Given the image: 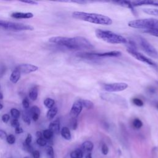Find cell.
I'll use <instances>...</instances> for the list:
<instances>
[{
    "label": "cell",
    "mask_w": 158,
    "mask_h": 158,
    "mask_svg": "<svg viewBox=\"0 0 158 158\" xmlns=\"http://www.w3.org/2000/svg\"><path fill=\"white\" fill-rule=\"evenodd\" d=\"M52 43L63 46L70 49H91L94 47L91 43L83 36L73 38L64 36H53L49 39Z\"/></svg>",
    "instance_id": "6da1fadb"
},
{
    "label": "cell",
    "mask_w": 158,
    "mask_h": 158,
    "mask_svg": "<svg viewBox=\"0 0 158 158\" xmlns=\"http://www.w3.org/2000/svg\"><path fill=\"white\" fill-rule=\"evenodd\" d=\"M72 17L80 20L99 25H109L112 23V20L110 17L97 13L75 11L72 13Z\"/></svg>",
    "instance_id": "7a4b0ae2"
},
{
    "label": "cell",
    "mask_w": 158,
    "mask_h": 158,
    "mask_svg": "<svg viewBox=\"0 0 158 158\" xmlns=\"http://www.w3.org/2000/svg\"><path fill=\"white\" fill-rule=\"evenodd\" d=\"M95 34L99 39L110 44H127V40L123 36L109 30L96 29Z\"/></svg>",
    "instance_id": "3957f363"
},
{
    "label": "cell",
    "mask_w": 158,
    "mask_h": 158,
    "mask_svg": "<svg viewBox=\"0 0 158 158\" xmlns=\"http://www.w3.org/2000/svg\"><path fill=\"white\" fill-rule=\"evenodd\" d=\"M130 27L145 30H158V19L153 18L131 20L128 23Z\"/></svg>",
    "instance_id": "277c9868"
},
{
    "label": "cell",
    "mask_w": 158,
    "mask_h": 158,
    "mask_svg": "<svg viewBox=\"0 0 158 158\" xmlns=\"http://www.w3.org/2000/svg\"><path fill=\"white\" fill-rule=\"evenodd\" d=\"M135 38L138 44L144 52L151 57L158 59V51L146 39L141 36H136Z\"/></svg>",
    "instance_id": "5b68a950"
},
{
    "label": "cell",
    "mask_w": 158,
    "mask_h": 158,
    "mask_svg": "<svg viewBox=\"0 0 158 158\" xmlns=\"http://www.w3.org/2000/svg\"><path fill=\"white\" fill-rule=\"evenodd\" d=\"M0 27L12 31H25L34 30L33 27L30 25H26L21 23L12 22L2 20H0Z\"/></svg>",
    "instance_id": "8992f818"
},
{
    "label": "cell",
    "mask_w": 158,
    "mask_h": 158,
    "mask_svg": "<svg viewBox=\"0 0 158 158\" xmlns=\"http://www.w3.org/2000/svg\"><path fill=\"white\" fill-rule=\"evenodd\" d=\"M99 96L103 100L115 104H117L122 107H128L127 101L123 98L117 94L109 93H101L99 94Z\"/></svg>",
    "instance_id": "52a82bcc"
},
{
    "label": "cell",
    "mask_w": 158,
    "mask_h": 158,
    "mask_svg": "<svg viewBox=\"0 0 158 158\" xmlns=\"http://www.w3.org/2000/svg\"><path fill=\"white\" fill-rule=\"evenodd\" d=\"M128 85L126 83L118 82V83H112L104 84L102 86L103 89L107 93L113 92H120L125 90L128 88Z\"/></svg>",
    "instance_id": "ba28073f"
},
{
    "label": "cell",
    "mask_w": 158,
    "mask_h": 158,
    "mask_svg": "<svg viewBox=\"0 0 158 158\" xmlns=\"http://www.w3.org/2000/svg\"><path fill=\"white\" fill-rule=\"evenodd\" d=\"M127 50V52L130 55H131L133 57H135L137 60H138L141 62H143L145 64H147L149 65H155V64L151 59H150L149 58L144 56L143 54H141L140 52H138L136 50H135V49L131 48H128Z\"/></svg>",
    "instance_id": "9c48e42d"
},
{
    "label": "cell",
    "mask_w": 158,
    "mask_h": 158,
    "mask_svg": "<svg viewBox=\"0 0 158 158\" xmlns=\"http://www.w3.org/2000/svg\"><path fill=\"white\" fill-rule=\"evenodd\" d=\"M16 69L20 72V73L28 74L36 71L38 69V67L31 64H22L16 67Z\"/></svg>",
    "instance_id": "30bf717a"
},
{
    "label": "cell",
    "mask_w": 158,
    "mask_h": 158,
    "mask_svg": "<svg viewBox=\"0 0 158 158\" xmlns=\"http://www.w3.org/2000/svg\"><path fill=\"white\" fill-rule=\"evenodd\" d=\"M83 108V107L80 100L78 99L75 101L73 102L70 110V115L72 117V118H76L81 112Z\"/></svg>",
    "instance_id": "8fae6325"
},
{
    "label": "cell",
    "mask_w": 158,
    "mask_h": 158,
    "mask_svg": "<svg viewBox=\"0 0 158 158\" xmlns=\"http://www.w3.org/2000/svg\"><path fill=\"white\" fill-rule=\"evenodd\" d=\"M121 52L118 51H112L103 53H93L94 58L98 57H118L121 56Z\"/></svg>",
    "instance_id": "7c38bea8"
},
{
    "label": "cell",
    "mask_w": 158,
    "mask_h": 158,
    "mask_svg": "<svg viewBox=\"0 0 158 158\" xmlns=\"http://www.w3.org/2000/svg\"><path fill=\"white\" fill-rule=\"evenodd\" d=\"M131 2L133 7L136 6H143V5L158 6V0H141V1H131Z\"/></svg>",
    "instance_id": "4fadbf2b"
},
{
    "label": "cell",
    "mask_w": 158,
    "mask_h": 158,
    "mask_svg": "<svg viewBox=\"0 0 158 158\" xmlns=\"http://www.w3.org/2000/svg\"><path fill=\"white\" fill-rule=\"evenodd\" d=\"M10 16L14 19H31L33 17L34 15L31 12H13L11 14Z\"/></svg>",
    "instance_id": "5bb4252c"
},
{
    "label": "cell",
    "mask_w": 158,
    "mask_h": 158,
    "mask_svg": "<svg viewBox=\"0 0 158 158\" xmlns=\"http://www.w3.org/2000/svg\"><path fill=\"white\" fill-rule=\"evenodd\" d=\"M52 131L53 133L58 134L60 131V120L59 118L56 119L50 123L49 125V128Z\"/></svg>",
    "instance_id": "9a60e30c"
},
{
    "label": "cell",
    "mask_w": 158,
    "mask_h": 158,
    "mask_svg": "<svg viewBox=\"0 0 158 158\" xmlns=\"http://www.w3.org/2000/svg\"><path fill=\"white\" fill-rule=\"evenodd\" d=\"M93 148H94V144L90 141H86L83 142L81 144V150L83 151V152L84 151L87 153L91 152L93 149Z\"/></svg>",
    "instance_id": "2e32d148"
},
{
    "label": "cell",
    "mask_w": 158,
    "mask_h": 158,
    "mask_svg": "<svg viewBox=\"0 0 158 158\" xmlns=\"http://www.w3.org/2000/svg\"><path fill=\"white\" fill-rule=\"evenodd\" d=\"M20 75H21V73H20V72L15 68L13 71L11 73V75L10 76V80L12 83H17L20 78Z\"/></svg>",
    "instance_id": "e0dca14e"
},
{
    "label": "cell",
    "mask_w": 158,
    "mask_h": 158,
    "mask_svg": "<svg viewBox=\"0 0 158 158\" xmlns=\"http://www.w3.org/2000/svg\"><path fill=\"white\" fill-rule=\"evenodd\" d=\"M38 86H35L33 88H31L29 91V98L31 101H36L38 98Z\"/></svg>",
    "instance_id": "ac0fdd59"
},
{
    "label": "cell",
    "mask_w": 158,
    "mask_h": 158,
    "mask_svg": "<svg viewBox=\"0 0 158 158\" xmlns=\"http://www.w3.org/2000/svg\"><path fill=\"white\" fill-rule=\"evenodd\" d=\"M61 136L66 140H70L71 139V133L69 128L67 127H64L61 131H60Z\"/></svg>",
    "instance_id": "d6986e66"
},
{
    "label": "cell",
    "mask_w": 158,
    "mask_h": 158,
    "mask_svg": "<svg viewBox=\"0 0 158 158\" xmlns=\"http://www.w3.org/2000/svg\"><path fill=\"white\" fill-rule=\"evenodd\" d=\"M70 156L71 158H83V152L81 149L78 148L70 152Z\"/></svg>",
    "instance_id": "ffe728a7"
},
{
    "label": "cell",
    "mask_w": 158,
    "mask_h": 158,
    "mask_svg": "<svg viewBox=\"0 0 158 158\" xmlns=\"http://www.w3.org/2000/svg\"><path fill=\"white\" fill-rule=\"evenodd\" d=\"M79 100L81 102L83 107H85L87 109H91L93 108L94 104L92 101L88 99H79Z\"/></svg>",
    "instance_id": "44dd1931"
},
{
    "label": "cell",
    "mask_w": 158,
    "mask_h": 158,
    "mask_svg": "<svg viewBox=\"0 0 158 158\" xmlns=\"http://www.w3.org/2000/svg\"><path fill=\"white\" fill-rule=\"evenodd\" d=\"M57 110H58L57 107L54 106L51 109H49L46 114V117L48 118V119L52 120V118H54V117L56 115L57 113Z\"/></svg>",
    "instance_id": "7402d4cb"
},
{
    "label": "cell",
    "mask_w": 158,
    "mask_h": 158,
    "mask_svg": "<svg viewBox=\"0 0 158 158\" xmlns=\"http://www.w3.org/2000/svg\"><path fill=\"white\" fill-rule=\"evenodd\" d=\"M116 4H118V5L124 7H127V8H129L130 9H133V7L132 6L131 2V1H115L114 2Z\"/></svg>",
    "instance_id": "603a6c76"
},
{
    "label": "cell",
    "mask_w": 158,
    "mask_h": 158,
    "mask_svg": "<svg viewBox=\"0 0 158 158\" xmlns=\"http://www.w3.org/2000/svg\"><path fill=\"white\" fill-rule=\"evenodd\" d=\"M54 104H55L54 100L50 98H48L45 99L44 101V105L46 107H47L49 109L53 107L54 106Z\"/></svg>",
    "instance_id": "cb8c5ba5"
},
{
    "label": "cell",
    "mask_w": 158,
    "mask_h": 158,
    "mask_svg": "<svg viewBox=\"0 0 158 158\" xmlns=\"http://www.w3.org/2000/svg\"><path fill=\"white\" fill-rule=\"evenodd\" d=\"M53 135H54V133L49 129H46V130H44L43 132V137L46 140L51 139L52 138Z\"/></svg>",
    "instance_id": "d4e9b609"
},
{
    "label": "cell",
    "mask_w": 158,
    "mask_h": 158,
    "mask_svg": "<svg viewBox=\"0 0 158 158\" xmlns=\"http://www.w3.org/2000/svg\"><path fill=\"white\" fill-rule=\"evenodd\" d=\"M10 112L11 116L13 117L14 119H18L20 116V111L15 108H12L10 110Z\"/></svg>",
    "instance_id": "484cf974"
},
{
    "label": "cell",
    "mask_w": 158,
    "mask_h": 158,
    "mask_svg": "<svg viewBox=\"0 0 158 158\" xmlns=\"http://www.w3.org/2000/svg\"><path fill=\"white\" fill-rule=\"evenodd\" d=\"M132 124H133V127L136 129H139L143 126L142 121L141 120H139V118H136L133 120V121L132 122Z\"/></svg>",
    "instance_id": "4316f807"
},
{
    "label": "cell",
    "mask_w": 158,
    "mask_h": 158,
    "mask_svg": "<svg viewBox=\"0 0 158 158\" xmlns=\"http://www.w3.org/2000/svg\"><path fill=\"white\" fill-rule=\"evenodd\" d=\"M31 116L30 115L29 113L27 112H23V115H22V118L23 120L27 124V125H30L31 123V118H30Z\"/></svg>",
    "instance_id": "83f0119b"
},
{
    "label": "cell",
    "mask_w": 158,
    "mask_h": 158,
    "mask_svg": "<svg viewBox=\"0 0 158 158\" xmlns=\"http://www.w3.org/2000/svg\"><path fill=\"white\" fill-rule=\"evenodd\" d=\"M28 112L29 113L30 115L31 116V114H40V108L36 106H32L30 109L28 111Z\"/></svg>",
    "instance_id": "f1b7e54d"
},
{
    "label": "cell",
    "mask_w": 158,
    "mask_h": 158,
    "mask_svg": "<svg viewBox=\"0 0 158 158\" xmlns=\"http://www.w3.org/2000/svg\"><path fill=\"white\" fill-rule=\"evenodd\" d=\"M46 154L48 158H54V149L52 146H49L46 148Z\"/></svg>",
    "instance_id": "f546056e"
},
{
    "label": "cell",
    "mask_w": 158,
    "mask_h": 158,
    "mask_svg": "<svg viewBox=\"0 0 158 158\" xmlns=\"http://www.w3.org/2000/svg\"><path fill=\"white\" fill-rule=\"evenodd\" d=\"M6 141L9 144H13L15 142V137L14 135L10 134L7 136L6 138Z\"/></svg>",
    "instance_id": "4dcf8cb0"
},
{
    "label": "cell",
    "mask_w": 158,
    "mask_h": 158,
    "mask_svg": "<svg viewBox=\"0 0 158 158\" xmlns=\"http://www.w3.org/2000/svg\"><path fill=\"white\" fill-rule=\"evenodd\" d=\"M132 102H133L135 105H136V106H139V107H141V106H143L144 105L143 101L141 99H139V98H133V99H132Z\"/></svg>",
    "instance_id": "1f68e13d"
},
{
    "label": "cell",
    "mask_w": 158,
    "mask_h": 158,
    "mask_svg": "<svg viewBox=\"0 0 158 158\" xmlns=\"http://www.w3.org/2000/svg\"><path fill=\"white\" fill-rule=\"evenodd\" d=\"M36 143L40 146H44L47 144V140L45 139L43 137H41V138H39L37 139Z\"/></svg>",
    "instance_id": "d6a6232c"
},
{
    "label": "cell",
    "mask_w": 158,
    "mask_h": 158,
    "mask_svg": "<svg viewBox=\"0 0 158 158\" xmlns=\"http://www.w3.org/2000/svg\"><path fill=\"white\" fill-rule=\"evenodd\" d=\"M22 106L25 109H28L30 107V102H29V99L28 98H25L23 101H22Z\"/></svg>",
    "instance_id": "836d02e7"
},
{
    "label": "cell",
    "mask_w": 158,
    "mask_h": 158,
    "mask_svg": "<svg viewBox=\"0 0 158 158\" xmlns=\"http://www.w3.org/2000/svg\"><path fill=\"white\" fill-rule=\"evenodd\" d=\"M101 152L102 154L104 155H107L109 152V148L106 144H103L101 146Z\"/></svg>",
    "instance_id": "e575fe53"
},
{
    "label": "cell",
    "mask_w": 158,
    "mask_h": 158,
    "mask_svg": "<svg viewBox=\"0 0 158 158\" xmlns=\"http://www.w3.org/2000/svg\"><path fill=\"white\" fill-rule=\"evenodd\" d=\"M10 124H11V126L14 128H17L19 127H20V123L18 120V119H12L11 120V122H10Z\"/></svg>",
    "instance_id": "d590c367"
},
{
    "label": "cell",
    "mask_w": 158,
    "mask_h": 158,
    "mask_svg": "<svg viewBox=\"0 0 158 158\" xmlns=\"http://www.w3.org/2000/svg\"><path fill=\"white\" fill-rule=\"evenodd\" d=\"M31 141H32V136L31 134L28 133L27 136V138L25 140V142L23 143L24 144H27V145H30L31 143Z\"/></svg>",
    "instance_id": "8d00e7d4"
},
{
    "label": "cell",
    "mask_w": 158,
    "mask_h": 158,
    "mask_svg": "<svg viewBox=\"0 0 158 158\" xmlns=\"http://www.w3.org/2000/svg\"><path fill=\"white\" fill-rule=\"evenodd\" d=\"M23 145L24 150L26 151H27L28 152H29V153H32L33 151H34V150L33 149V148L31 146V145H27V144H24V143L23 144Z\"/></svg>",
    "instance_id": "74e56055"
},
{
    "label": "cell",
    "mask_w": 158,
    "mask_h": 158,
    "mask_svg": "<svg viewBox=\"0 0 158 158\" xmlns=\"http://www.w3.org/2000/svg\"><path fill=\"white\" fill-rule=\"evenodd\" d=\"M21 2L25 3V4H28L30 5H38V2L35 1H33V0H25V1H20Z\"/></svg>",
    "instance_id": "f35d334b"
},
{
    "label": "cell",
    "mask_w": 158,
    "mask_h": 158,
    "mask_svg": "<svg viewBox=\"0 0 158 158\" xmlns=\"http://www.w3.org/2000/svg\"><path fill=\"white\" fill-rule=\"evenodd\" d=\"M1 118H2V122H3L4 123H7V122H9V119H10V116H9V114H5L2 115Z\"/></svg>",
    "instance_id": "ab89813d"
},
{
    "label": "cell",
    "mask_w": 158,
    "mask_h": 158,
    "mask_svg": "<svg viewBox=\"0 0 158 158\" xmlns=\"http://www.w3.org/2000/svg\"><path fill=\"white\" fill-rule=\"evenodd\" d=\"M144 32L158 37V30H145Z\"/></svg>",
    "instance_id": "60d3db41"
},
{
    "label": "cell",
    "mask_w": 158,
    "mask_h": 158,
    "mask_svg": "<svg viewBox=\"0 0 158 158\" xmlns=\"http://www.w3.org/2000/svg\"><path fill=\"white\" fill-rule=\"evenodd\" d=\"M7 136V133L5 131H4L3 130H0V139H6Z\"/></svg>",
    "instance_id": "b9f144b4"
},
{
    "label": "cell",
    "mask_w": 158,
    "mask_h": 158,
    "mask_svg": "<svg viewBox=\"0 0 158 158\" xmlns=\"http://www.w3.org/2000/svg\"><path fill=\"white\" fill-rule=\"evenodd\" d=\"M32 155L33 158H40V153L38 150H35L32 152Z\"/></svg>",
    "instance_id": "7bdbcfd3"
},
{
    "label": "cell",
    "mask_w": 158,
    "mask_h": 158,
    "mask_svg": "<svg viewBox=\"0 0 158 158\" xmlns=\"http://www.w3.org/2000/svg\"><path fill=\"white\" fill-rule=\"evenodd\" d=\"M71 127L73 130H75L77 127V121L75 120V118H73L71 123Z\"/></svg>",
    "instance_id": "ee69618b"
},
{
    "label": "cell",
    "mask_w": 158,
    "mask_h": 158,
    "mask_svg": "<svg viewBox=\"0 0 158 158\" xmlns=\"http://www.w3.org/2000/svg\"><path fill=\"white\" fill-rule=\"evenodd\" d=\"M15 132L17 134H21L23 132V128L22 127H19L15 128Z\"/></svg>",
    "instance_id": "f6af8a7d"
},
{
    "label": "cell",
    "mask_w": 158,
    "mask_h": 158,
    "mask_svg": "<svg viewBox=\"0 0 158 158\" xmlns=\"http://www.w3.org/2000/svg\"><path fill=\"white\" fill-rule=\"evenodd\" d=\"M39 116H40V115L37 114H33L31 115V117L32 118L33 120L35 121V122H36V121H37L38 120Z\"/></svg>",
    "instance_id": "bcb514c9"
},
{
    "label": "cell",
    "mask_w": 158,
    "mask_h": 158,
    "mask_svg": "<svg viewBox=\"0 0 158 158\" xmlns=\"http://www.w3.org/2000/svg\"><path fill=\"white\" fill-rule=\"evenodd\" d=\"M36 137L38 138H41V137H43V133L41 131H37L36 132Z\"/></svg>",
    "instance_id": "7dc6e473"
},
{
    "label": "cell",
    "mask_w": 158,
    "mask_h": 158,
    "mask_svg": "<svg viewBox=\"0 0 158 158\" xmlns=\"http://www.w3.org/2000/svg\"><path fill=\"white\" fill-rule=\"evenodd\" d=\"M86 158H92V154L91 152L87 153L86 155Z\"/></svg>",
    "instance_id": "c3c4849f"
},
{
    "label": "cell",
    "mask_w": 158,
    "mask_h": 158,
    "mask_svg": "<svg viewBox=\"0 0 158 158\" xmlns=\"http://www.w3.org/2000/svg\"><path fill=\"white\" fill-rule=\"evenodd\" d=\"M3 99V94L1 92H0V100H2Z\"/></svg>",
    "instance_id": "681fc988"
},
{
    "label": "cell",
    "mask_w": 158,
    "mask_h": 158,
    "mask_svg": "<svg viewBox=\"0 0 158 158\" xmlns=\"http://www.w3.org/2000/svg\"><path fill=\"white\" fill-rule=\"evenodd\" d=\"M3 108V105L0 103V110H1Z\"/></svg>",
    "instance_id": "f907efd6"
},
{
    "label": "cell",
    "mask_w": 158,
    "mask_h": 158,
    "mask_svg": "<svg viewBox=\"0 0 158 158\" xmlns=\"http://www.w3.org/2000/svg\"><path fill=\"white\" fill-rule=\"evenodd\" d=\"M24 158H29V157H25Z\"/></svg>",
    "instance_id": "816d5d0a"
},
{
    "label": "cell",
    "mask_w": 158,
    "mask_h": 158,
    "mask_svg": "<svg viewBox=\"0 0 158 158\" xmlns=\"http://www.w3.org/2000/svg\"><path fill=\"white\" fill-rule=\"evenodd\" d=\"M0 89H1V85H0Z\"/></svg>",
    "instance_id": "f5cc1de1"
}]
</instances>
